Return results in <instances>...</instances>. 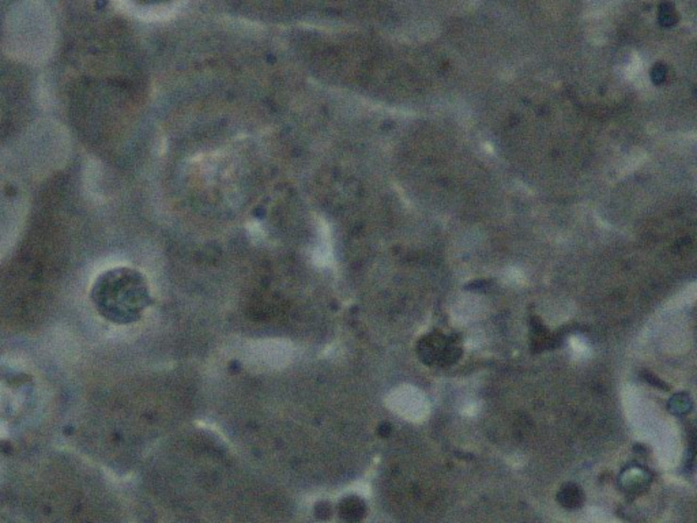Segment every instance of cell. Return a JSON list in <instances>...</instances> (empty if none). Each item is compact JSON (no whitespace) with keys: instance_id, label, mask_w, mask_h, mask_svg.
<instances>
[{"instance_id":"3957f363","label":"cell","mask_w":697,"mask_h":523,"mask_svg":"<svg viewBox=\"0 0 697 523\" xmlns=\"http://www.w3.org/2000/svg\"><path fill=\"white\" fill-rule=\"evenodd\" d=\"M560 502L565 507H576L582 502V493L579 488L576 486H568L567 489L561 491L560 493Z\"/></svg>"},{"instance_id":"7a4b0ae2","label":"cell","mask_w":697,"mask_h":523,"mask_svg":"<svg viewBox=\"0 0 697 523\" xmlns=\"http://www.w3.org/2000/svg\"><path fill=\"white\" fill-rule=\"evenodd\" d=\"M339 513L343 520L356 522L365 515V504L357 496H349L341 502Z\"/></svg>"},{"instance_id":"6da1fadb","label":"cell","mask_w":697,"mask_h":523,"mask_svg":"<svg viewBox=\"0 0 697 523\" xmlns=\"http://www.w3.org/2000/svg\"><path fill=\"white\" fill-rule=\"evenodd\" d=\"M92 298L105 319L119 325L138 320L150 304V293L143 276L128 267L104 271L94 283Z\"/></svg>"}]
</instances>
